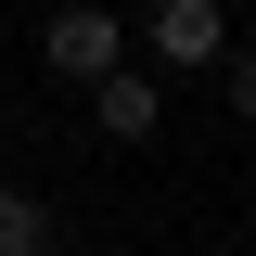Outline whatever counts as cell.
I'll list each match as a JSON object with an SVG mask.
<instances>
[{
    "instance_id": "5b68a950",
    "label": "cell",
    "mask_w": 256,
    "mask_h": 256,
    "mask_svg": "<svg viewBox=\"0 0 256 256\" xmlns=\"http://www.w3.org/2000/svg\"><path fill=\"white\" fill-rule=\"evenodd\" d=\"M205 77H218V102H230V116H244V128H256V52H244V38H230V52H218V64H205Z\"/></svg>"
},
{
    "instance_id": "7a4b0ae2",
    "label": "cell",
    "mask_w": 256,
    "mask_h": 256,
    "mask_svg": "<svg viewBox=\"0 0 256 256\" xmlns=\"http://www.w3.org/2000/svg\"><path fill=\"white\" fill-rule=\"evenodd\" d=\"M38 64H52L64 90H90V77H116V64H128V13H102V0H64L52 26H38Z\"/></svg>"
},
{
    "instance_id": "6da1fadb",
    "label": "cell",
    "mask_w": 256,
    "mask_h": 256,
    "mask_svg": "<svg viewBox=\"0 0 256 256\" xmlns=\"http://www.w3.org/2000/svg\"><path fill=\"white\" fill-rule=\"evenodd\" d=\"M128 38H141L154 77H205V64L230 52V13H218V0H141V26H128Z\"/></svg>"
},
{
    "instance_id": "8992f818",
    "label": "cell",
    "mask_w": 256,
    "mask_h": 256,
    "mask_svg": "<svg viewBox=\"0 0 256 256\" xmlns=\"http://www.w3.org/2000/svg\"><path fill=\"white\" fill-rule=\"evenodd\" d=\"M0 166H13V141H0Z\"/></svg>"
},
{
    "instance_id": "277c9868",
    "label": "cell",
    "mask_w": 256,
    "mask_h": 256,
    "mask_svg": "<svg viewBox=\"0 0 256 256\" xmlns=\"http://www.w3.org/2000/svg\"><path fill=\"white\" fill-rule=\"evenodd\" d=\"M52 244H64V218L38 205L26 180H0V256H52Z\"/></svg>"
},
{
    "instance_id": "3957f363",
    "label": "cell",
    "mask_w": 256,
    "mask_h": 256,
    "mask_svg": "<svg viewBox=\"0 0 256 256\" xmlns=\"http://www.w3.org/2000/svg\"><path fill=\"white\" fill-rule=\"evenodd\" d=\"M90 128H102V141H154V128H166V77H141V64L90 77Z\"/></svg>"
}]
</instances>
